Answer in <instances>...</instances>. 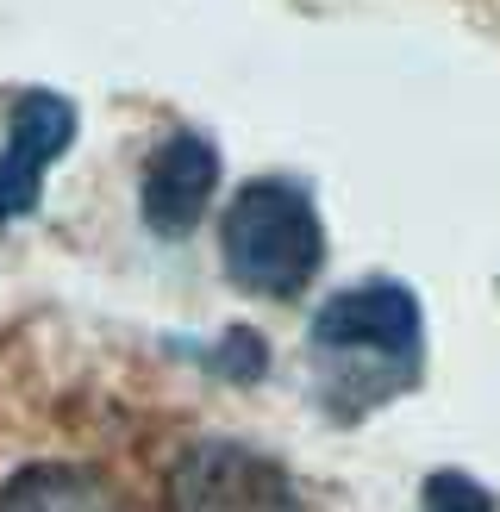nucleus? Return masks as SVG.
Instances as JSON below:
<instances>
[{
  "label": "nucleus",
  "instance_id": "7ed1b4c3",
  "mask_svg": "<svg viewBox=\"0 0 500 512\" xmlns=\"http://www.w3.org/2000/svg\"><path fill=\"white\" fill-rule=\"evenodd\" d=\"M169 512H300L282 463L244 444H194L169 475Z\"/></svg>",
  "mask_w": 500,
  "mask_h": 512
},
{
  "label": "nucleus",
  "instance_id": "f03ea898",
  "mask_svg": "<svg viewBox=\"0 0 500 512\" xmlns=\"http://www.w3.org/2000/svg\"><path fill=\"white\" fill-rule=\"evenodd\" d=\"M219 250H225V275L238 288L263 300H294L325 269V225L307 188L263 175V182H244L232 194L219 225Z\"/></svg>",
  "mask_w": 500,
  "mask_h": 512
},
{
  "label": "nucleus",
  "instance_id": "f257e3e1",
  "mask_svg": "<svg viewBox=\"0 0 500 512\" xmlns=\"http://www.w3.org/2000/svg\"><path fill=\"white\" fill-rule=\"evenodd\" d=\"M307 363L319 400L338 419H363L369 406L407 394L425 363V319L400 281H357L313 313Z\"/></svg>",
  "mask_w": 500,
  "mask_h": 512
},
{
  "label": "nucleus",
  "instance_id": "0eeeda50",
  "mask_svg": "<svg viewBox=\"0 0 500 512\" xmlns=\"http://www.w3.org/2000/svg\"><path fill=\"white\" fill-rule=\"evenodd\" d=\"M419 506H425V512H500L494 494L482 488V481H469L463 469H438V475L419 488Z\"/></svg>",
  "mask_w": 500,
  "mask_h": 512
},
{
  "label": "nucleus",
  "instance_id": "39448f33",
  "mask_svg": "<svg viewBox=\"0 0 500 512\" xmlns=\"http://www.w3.org/2000/svg\"><path fill=\"white\" fill-rule=\"evenodd\" d=\"M213 194H219V150L200 132H175L150 150L138 207L157 238H188L200 225V213L213 207Z\"/></svg>",
  "mask_w": 500,
  "mask_h": 512
},
{
  "label": "nucleus",
  "instance_id": "20e7f679",
  "mask_svg": "<svg viewBox=\"0 0 500 512\" xmlns=\"http://www.w3.org/2000/svg\"><path fill=\"white\" fill-rule=\"evenodd\" d=\"M75 144V107L63 94H19L7 119V144H0V225H13L19 213L38 207L44 169Z\"/></svg>",
  "mask_w": 500,
  "mask_h": 512
},
{
  "label": "nucleus",
  "instance_id": "423d86ee",
  "mask_svg": "<svg viewBox=\"0 0 500 512\" xmlns=\"http://www.w3.org/2000/svg\"><path fill=\"white\" fill-rule=\"evenodd\" d=\"M0 512H125V500L82 463H32L0 488Z\"/></svg>",
  "mask_w": 500,
  "mask_h": 512
}]
</instances>
